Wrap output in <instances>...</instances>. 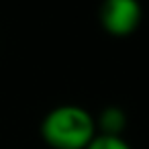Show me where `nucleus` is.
Listing matches in <instances>:
<instances>
[{
  "label": "nucleus",
  "instance_id": "1",
  "mask_svg": "<svg viewBox=\"0 0 149 149\" xmlns=\"http://www.w3.org/2000/svg\"><path fill=\"white\" fill-rule=\"evenodd\" d=\"M41 137L53 149H86L96 137V120L86 108L63 104L47 112Z\"/></svg>",
  "mask_w": 149,
  "mask_h": 149
},
{
  "label": "nucleus",
  "instance_id": "2",
  "mask_svg": "<svg viewBox=\"0 0 149 149\" xmlns=\"http://www.w3.org/2000/svg\"><path fill=\"white\" fill-rule=\"evenodd\" d=\"M139 0H104L100 6V25L108 35L127 37L141 25Z\"/></svg>",
  "mask_w": 149,
  "mask_h": 149
},
{
  "label": "nucleus",
  "instance_id": "3",
  "mask_svg": "<svg viewBox=\"0 0 149 149\" xmlns=\"http://www.w3.org/2000/svg\"><path fill=\"white\" fill-rule=\"evenodd\" d=\"M125 123H127V118L120 108H106L98 120L102 135H120V131L125 129Z\"/></svg>",
  "mask_w": 149,
  "mask_h": 149
},
{
  "label": "nucleus",
  "instance_id": "4",
  "mask_svg": "<svg viewBox=\"0 0 149 149\" xmlns=\"http://www.w3.org/2000/svg\"><path fill=\"white\" fill-rule=\"evenodd\" d=\"M86 149H131V145L120 135H96Z\"/></svg>",
  "mask_w": 149,
  "mask_h": 149
}]
</instances>
